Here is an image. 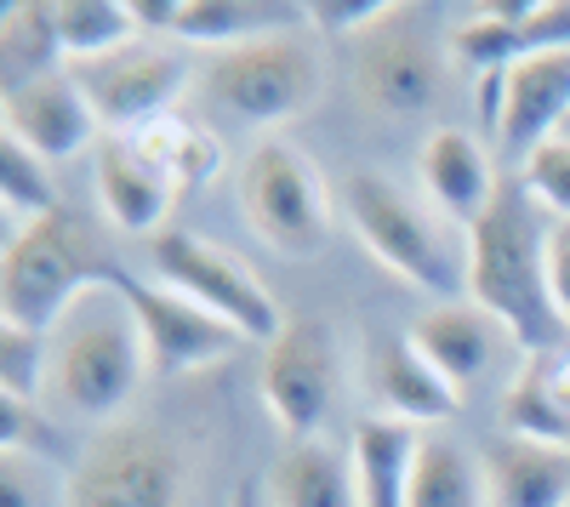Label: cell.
<instances>
[{"mask_svg": "<svg viewBox=\"0 0 570 507\" xmlns=\"http://www.w3.org/2000/svg\"><path fill=\"white\" fill-rule=\"evenodd\" d=\"M548 235L553 217L525 195L519 177H502L491 211L468 228V297L502 319L525 359H548L564 337V314L548 280Z\"/></svg>", "mask_w": 570, "mask_h": 507, "instance_id": "cell-1", "label": "cell"}, {"mask_svg": "<svg viewBox=\"0 0 570 507\" xmlns=\"http://www.w3.org/2000/svg\"><path fill=\"white\" fill-rule=\"evenodd\" d=\"M149 377L137 314L120 286H91L52 331H46V394L80 422H115Z\"/></svg>", "mask_w": 570, "mask_h": 507, "instance_id": "cell-2", "label": "cell"}, {"mask_svg": "<svg viewBox=\"0 0 570 507\" xmlns=\"http://www.w3.org/2000/svg\"><path fill=\"white\" fill-rule=\"evenodd\" d=\"M337 206L348 211L360 246L434 302L468 291V228H456L434 200H416L389 171H348Z\"/></svg>", "mask_w": 570, "mask_h": 507, "instance_id": "cell-3", "label": "cell"}, {"mask_svg": "<svg viewBox=\"0 0 570 507\" xmlns=\"http://www.w3.org/2000/svg\"><path fill=\"white\" fill-rule=\"evenodd\" d=\"M115 268L120 262H109L104 246L86 235V222L69 211L18 228L0 257V326L46 337L91 286H109Z\"/></svg>", "mask_w": 570, "mask_h": 507, "instance_id": "cell-4", "label": "cell"}, {"mask_svg": "<svg viewBox=\"0 0 570 507\" xmlns=\"http://www.w3.org/2000/svg\"><path fill=\"white\" fill-rule=\"evenodd\" d=\"M320 86H325V63L297 29L228 46V52H212L200 63V91L212 103L234 109L240 120H252V126L297 120L320 98Z\"/></svg>", "mask_w": 570, "mask_h": 507, "instance_id": "cell-5", "label": "cell"}, {"mask_svg": "<svg viewBox=\"0 0 570 507\" xmlns=\"http://www.w3.org/2000/svg\"><path fill=\"white\" fill-rule=\"evenodd\" d=\"M63 485L69 507H188V456L155 422H115Z\"/></svg>", "mask_w": 570, "mask_h": 507, "instance_id": "cell-6", "label": "cell"}, {"mask_svg": "<svg viewBox=\"0 0 570 507\" xmlns=\"http://www.w3.org/2000/svg\"><path fill=\"white\" fill-rule=\"evenodd\" d=\"M240 211L252 235L279 257H320L331 240V189L297 143L263 137L240 166Z\"/></svg>", "mask_w": 570, "mask_h": 507, "instance_id": "cell-7", "label": "cell"}, {"mask_svg": "<svg viewBox=\"0 0 570 507\" xmlns=\"http://www.w3.org/2000/svg\"><path fill=\"white\" fill-rule=\"evenodd\" d=\"M149 262H155V280L195 297L206 314H217L223 326H234L246 342H274L285 314L274 308V291H263V280L240 262L228 257L217 240L206 235H188V228H166V235H155L149 246Z\"/></svg>", "mask_w": 570, "mask_h": 507, "instance_id": "cell-8", "label": "cell"}, {"mask_svg": "<svg viewBox=\"0 0 570 507\" xmlns=\"http://www.w3.org/2000/svg\"><path fill=\"white\" fill-rule=\"evenodd\" d=\"M343 359L337 331L325 319H285L279 337L263 348V405L279 422L285 445L292 439H325V422L337 410Z\"/></svg>", "mask_w": 570, "mask_h": 507, "instance_id": "cell-9", "label": "cell"}, {"mask_svg": "<svg viewBox=\"0 0 570 507\" xmlns=\"http://www.w3.org/2000/svg\"><path fill=\"white\" fill-rule=\"evenodd\" d=\"M80 98L91 103V115H98V131L104 137H137L149 131L155 120L177 115V91L188 86V58L171 52V46L160 40H131L120 46V52L109 58H91V63H69Z\"/></svg>", "mask_w": 570, "mask_h": 507, "instance_id": "cell-10", "label": "cell"}, {"mask_svg": "<svg viewBox=\"0 0 570 507\" xmlns=\"http://www.w3.org/2000/svg\"><path fill=\"white\" fill-rule=\"evenodd\" d=\"M115 286L137 314V331H142V354H149V377H188V371H206V365L228 359L246 337L223 326L217 314H206L195 297H183L160 280H137V274L115 268Z\"/></svg>", "mask_w": 570, "mask_h": 507, "instance_id": "cell-11", "label": "cell"}, {"mask_svg": "<svg viewBox=\"0 0 570 507\" xmlns=\"http://www.w3.org/2000/svg\"><path fill=\"white\" fill-rule=\"evenodd\" d=\"M445 63L440 46L428 40L416 12L394 7L376 29L360 34V58H354V91L376 115H422L440 98Z\"/></svg>", "mask_w": 570, "mask_h": 507, "instance_id": "cell-12", "label": "cell"}, {"mask_svg": "<svg viewBox=\"0 0 570 507\" xmlns=\"http://www.w3.org/2000/svg\"><path fill=\"white\" fill-rule=\"evenodd\" d=\"M570 126V46L559 52L519 58L502 69V126H497V149L519 171L542 143L564 137Z\"/></svg>", "mask_w": 570, "mask_h": 507, "instance_id": "cell-13", "label": "cell"}, {"mask_svg": "<svg viewBox=\"0 0 570 507\" xmlns=\"http://www.w3.org/2000/svg\"><path fill=\"white\" fill-rule=\"evenodd\" d=\"M416 354L434 365V371L468 399V388H480L497 365H502V348L513 342L502 319H491L473 297H456V302H428L416 319H411V331Z\"/></svg>", "mask_w": 570, "mask_h": 507, "instance_id": "cell-14", "label": "cell"}, {"mask_svg": "<svg viewBox=\"0 0 570 507\" xmlns=\"http://www.w3.org/2000/svg\"><path fill=\"white\" fill-rule=\"evenodd\" d=\"M0 120H7V143H23L46 166L75 160L80 149H98V115L80 98L69 69L29 80L18 91H0Z\"/></svg>", "mask_w": 570, "mask_h": 507, "instance_id": "cell-15", "label": "cell"}, {"mask_svg": "<svg viewBox=\"0 0 570 507\" xmlns=\"http://www.w3.org/2000/svg\"><path fill=\"white\" fill-rule=\"evenodd\" d=\"M570 46V0H508V7H480L462 29H451V52L480 69H513L519 58L559 52Z\"/></svg>", "mask_w": 570, "mask_h": 507, "instance_id": "cell-16", "label": "cell"}, {"mask_svg": "<svg viewBox=\"0 0 570 507\" xmlns=\"http://www.w3.org/2000/svg\"><path fill=\"white\" fill-rule=\"evenodd\" d=\"M365 388L376 399V417H394L411 428H440L462 410V394L416 354L411 337H376L365 354Z\"/></svg>", "mask_w": 570, "mask_h": 507, "instance_id": "cell-17", "label": "cell"}, {"mask_svg": "<svg viewBox=\"0 0 570 507\" xmlns=\"http://www.w3.org/2000/svg\"><path fill=\"white\" fill-rule=\"evenodd\" d=\"M91 171H98V200H104L115 228H126V235H166L177 182L131 137H98Z\"/></svg>", "mask_w": 570, "mask_h": 507, "instance_id": "cell-18", "label": "cell"}, {"mask_svg": "<svg viewBox=\"0 0 570 507\" xmlns=\"http://www.w3.org/2000/svg\"><path fill=\"white\" fill-rule=\"evenodd\" d=\"M497 166L485 155L480 137H468L456 126H434L422 137V195L434 200L456 228H473L491 200H497Z\"/></svg>", "mask_w": 570, "mask_h": 507, "instance_id": "cell-19", "label": "cell"}, {"mask_svg": "<svg viewBox=\"0 0 570 507\" xmlns=\"http://www.w3.org/2000/svg\"><path fill=\"white\" fill-rule=\"evenodd\" d=\"M491 507H570V445L502 434L485 445Z\"/></svg>", "mask_w": 570, "mask_h": 507, "instance_id": "cell-20", "label": "cell"}, {"mask_svg": "<svg viewBox=\"0 0 570 507\" xmlns=\"http://www.w3.org/2000/svg\"><path fill=\"white\" fill-rule=\"evenodd\" d=\"M268 507H360L354 456L331 439H292L268 463Z\"/></svg>", "mask_w": 570, "mask_h": 507, "instance_id": "cell-21", "label": "cell"}, {"mask_svg": "<svg viewBox=\"0 0 570 507\" xmlns=\"http://www.w3.org/2000/svg\"><path fill=\"white\" fill-rule=\"evenodd\" d=\"M428 428L394 422V417H365L348 439L354 456V490L360 507H411V456Z\"/></svg>", "mask_w": 570, "mask_h": 507, "instance_id": "cell-22", "label": "cell"}, {"mask_svg": "<svg viewBox=\"0 0 570 507\" xmlns=\"http://www.w3.org/2000/svg\"><path fill=\"white\" fill-rule=\"evenodd\" d=\"M411 507H491L485 456H473L451 434H422L411 456Z\"/></svg>", "mask_w": 570, "mask_h": 507, "instance_id": "cell-23", "label": "cell"}, {"mask_svg": "<svg viewBox=\"0 0 570 507\" xmlns=\"http://www.w3.org/2000/svg\"><path fill=\"white\" fill-rule=\"evenodd\" d=\"M58 69H69L63 34H58V7L52 0H18V7H7V18H0V91H18Z\"/></svg>", "mask_w": 570, "mask_h": 507, "instance_id": "cell-24", "label": "cell"}, {"mask_svg": "<svg viewBox=\"0 0 570 507\" xmlns=\"http://www.w3.org/2000/svg\"><path fill=\"white\" fill-rule=\"evenodd\" d=\"M303 7H274V0H177V40L188 46H212V52H228V46H246L263 34L292 29Z\"/></svg>", "mask_w": 570, "mask_h": 507, "instance_id": "cell-25", "label": "cell"}, {"mask_svg": "<svg viewBox=\"0 0 570 507\" xmlns=\"http://www.w3.org/2000/svg\"><path fill=\"white\" fill-rule=\"evenodd\" d=\"M131 143L149 155L177 189H200V182H212L217 177V166H223V155H217V137H206L195 120H183V115H166V120H155L149 131H137Z\"/></svg>", "mask_w": 570, "mask_h": 507, "instance_id": "cell-26", "label": "cell"}, {"mask_svg": "<svg viewBox=\"0 0 570 507\" xmlns=\"http://www.w3.org/2000/svg\"><path fill=\"white\" fill-rule=\"evenodd\" d=\"M52 7H58V34H63L69 63L109 58L137 40L131 0H52Z\"/></svg>", "mask_w": 570, "mask_h": 507, "instance_id": "cell-27", "label": "cell"}, {"mask_svg": "<svg viewBox=\"0 0 570 507\" xmlns=\"http://www.w3.org/2000/svg\"><path fill=\"white\" fill-rule=\"evenodd\" d=\"M0 206H7L12 235H18V228H29V222H40V217L63 211L52 166H46L40 155H29L23 143H0Z\"/></svg>", "mask_w": 570, "mask_h": 507, "instance_id": "cell-28", "label": "cell"}, {"mask_svg": "<svg viewBox=\"0 0 570 507\" xmlns=\"http://www.w3.org/2000/svg\"><path fill=\"white\" fill-rule=\"evenodd\" d=\"M508 434L570 445V417L548 388V359H525V371L513 377V388H508Z\"/></svg>", "mask_w": 570, "mask_h": 507, "instance_id": "cell-29", "label": "cell"}, {"mask_svg": "<svg viewBox=\"0 0 570 507\" xmlns=\"http://www.w3.org/2000/svg\"><path fill=\"white\" fill-rule=\"evenodd\" d=\"M513 177L525 182V195H531L553 222H570V137H553V143H542Z\"/></svg>", "mask_w": 570, "mask_h": 507, "instance_id": "cell-30", "label": "cell"}, {"mask_svg": "<svg viewBox=\"0 0 570 507\" xmlns=\"http://www.w3.org/2000/svg\"><path fill=\"white\" fill-rule=\"evenodd\" d=\"M0 394L12 399H46V337L0 326Z\"/></svg>", "mask_w": 570, "mask_h": 507, "instance_id": "cell-31", "label": "cell"}, {"mask_svg": "<svg viewBox=\"0 0 570 507\" xmlns=\"http://www.w3.org/2000/svg\"><path fill=\"white\" fill-rule=\"evenodd\" d=\"M0 507H69V485H52L35 450H0Z\"/></svg>", "mask_w": 570, "mask_h": 507, "instance_id": "cell-32", "label": "cell"}, {"mask_svg": "<svg viewBox=\"0 0 570 507\" xmlns=\"http://www.w3.org/2000/svg\"><path fill=\"white\" fill-rule=\"evenodd\" d=\"M389 12H394V0H314V7H303V18L320 34H365Z\"/></svg>", "mask_w": 570, "mask_h": 507, "instance_id": "cell-33", "label": "cell"}, {"mask_svg": "<svg viewBox=\"0 0 570 507\" xmlns=\"http://www.w3.org/2000/svg\"><path fill=\"white\" fill-rule=\"evenodd\" d=\"M548 280H553V302L570 326V222H553L548 235Z\"/></svg>", "mask_w": 570, "mask_h": 507, "instance_id": "cell-34", "label": "cell"}, {"mask_svg": "<svg viewBox=\"0 0 570 507\" xmlns=\"http://www.w3.org/2000/svg\"><path fill=\"white\" fill-rule=\"evenodd\" d=\"M228 507H268V490H263V479H246L240 490H234V501Z\"/></svg>", "mask_w": 570, "mask_h": 507, "instance_id": "cell-35", "label": "cell"}, {"mask_svg": "<svg viewBox=\"0 0 570 507\" xmlns=\"http://www.w3.org/2000/svg\"><path fill=\"white\" fill-rule=\"evenodd\" d=\"M564 137H570V126H564Z\"/></svg>", "mask_w": 570, "mask_h": 507, "instance_id": "cell-36", "label": "cell"}]
</instances>
